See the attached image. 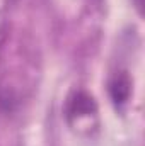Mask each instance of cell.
Here are the masks:
<instances>
[{
    "label": "cell",
    "instance_id": "cell-1",
    "mask_svg": "<svg viewBox=\"0 0 145 146\" xmlns=\"http://www.w3.org/2000/svg\"><path fill=\"white\" fill-rule=\"evenodd\" d=\"M109 94L114 104H125L128 100L130 95V78L123 73L119 76H116L111 83H109Z\"/></svg>",
    "mask_w": 145,
    "mask_h": 146
},
{
    "label": "cell",
    "instance_id": "cell-2",
    "mask_svg": "<svg viewBox=\"0 0 145 146\" xmlns=\"http://www.w3.org/2000/svg\"><path fill=\"white\" fill-rule=\"evenodd\" d=\"M96 110V104H94V99L89 97L87 94H77L75 99L70 104V115L73 117H82V115H89Z\"/></svg>",
    "mask_w": 145,
    "mask_h": 146
}]
</instances>
